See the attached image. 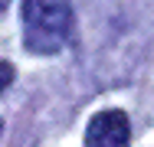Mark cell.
I'll use <instances>...</instances> for the list:
<instances>
[{
  "label": "cell",
  "mask_w": 154,
  "mask_h": 147,
  "mask_svg": "<svg viewBox=\"0 0 154 147\" xmlns=\"http://www.w3.org/2000/svg\"><path fill=\"white\" fill-rule=\"evenodd\" d=\"M72 33L69 0H23V39L36 56H53Z\"/></svg>",
  "instance_id": "cell-1"
},
{
  "label": "cell",
  "mask_w": 154,
  "mask_h": 147,
  "mask_svg": "<svg viewBox=\"0 0 154 147\" xmlns=\"http://www.w3.org/2000/svg\"><path fill=\"white\" fill-rule=\"evenodd\" d=\"M128 141H131V124H128V115L118 108L98 111L89 121L85 147H128Z\"/></svg>",
  "instance_id": "cell-2"
},
{
  "label": "cell",
  "mask_w": 154,
  "mask_h": 147,
  "mask_svg": "<svg viewBox=\"0 0 154 147\" xmlns=\"http://www.w3.org/2000/svg\"><path fill=\"white\" fill-rule=\"evenodd\" d=\"M10 79H13V69H10L7 62H0V92L10 85Z\"/></svg>",
  "instance_id": "cell-3"
},
{
  "label": "cell",
  "mask_w": 154,
  "mask_h": 147,
  "mask_svg": "<svg viewBox=\"0 0 154 147\" xmlns=\"http://www.w3.org/2000/svg\"><path fill=\"white\" fill-rule=\"evenodd\" d=\"M3 7H7V0H0V10H3Z\"/></svg>",
  "instance_id": "cell-4"
}]
</instances>
